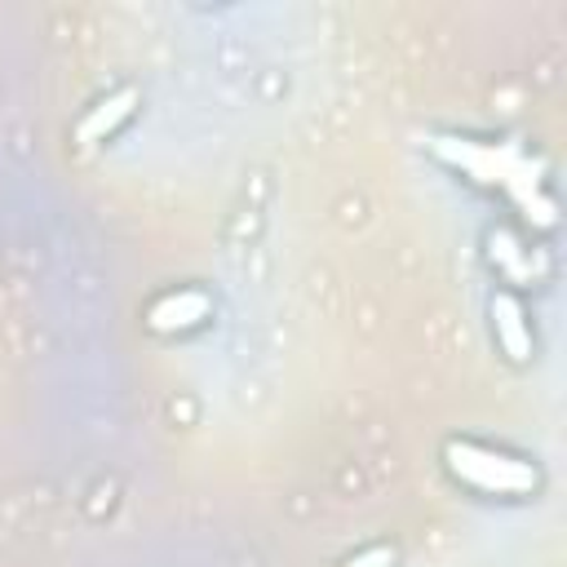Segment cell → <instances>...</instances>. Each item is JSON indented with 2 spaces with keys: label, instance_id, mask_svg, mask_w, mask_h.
I'll list each match as a JSON object with an SVG mask.
<instances>
[{
  "label": "cell",
  "instance_id": "obj_1",
  "mask_svg": "<svg viewBox=\"0 0 567 567\" xmlns=\"http://www.w3.org/2000/svg\"><path fill=\"white\" fill-rule=\"evenodd\" d=\"M430 155L439 164H447L452 173H461L465 182L501 195L505 204H514L532 226L554 230L558 226V204L549 195V182L540 173V164L532 159V151L514 137H474V133H434Z\"/></svg>",
  "mask_w": 567,
  "mask_h": 567
},
{
  "label": "cell",
  "instance_id": "obj_2",
  "mask_svg": "<svg viewBox=\"0 0 567 567\" xmlns=\"http://www.w3.org/2000/svg\"><path fill=\"white\" fill-rule=\"evenodd\" d=\"M439 461L456 487L492 501H527L545 483L536 456L487 443V439H470V434H447L439 447Z\"/></svg>",
  "mask_w": 567,
  "mask_h": 567
},
{
  "label": "cell",
  "instance_id": "obj_3",
  "mask_svg": "<svg viewBox=\"0 0 567 567\" xmlns=\"http://www.w3.org/2000/svg\"><path fill=\"white\" fill-rule=\"evenodd\" d=\"M487 328H492V341L505 354V363L527 368L536 359V323H532L527 301L514 288H496L487 297Z\"/></svg>",
  "mask_w": 567,
  "mask_h": 567
},
{
  "label": "cell",
  "instance_id": "obj_4",
  "mask_svg": "<svg viewBox=\"0 0 567 567\" xmlns=\"http://www.w3.org/2000/svg\"><path fill=\"white\" fill-rule=\"evenodd\" d=\"M146 328L155 337H186V332H199L208 319H213V297L199 288V284H182V288H168L159 292L151 306H146Z\"/></svg>",
  "mask_w": 567,
  "mask_h": 567
},
{
  "label": "cell",
  "instance_id": "obj_5",
  "mask_svg": "<svg viewBox=\"0 0 567 567\" xmlns=\"http://www.w3.org/2000/svg\"><path fill=\"white\" fill-rule=\"evenodd\" d=\"M137 106H142V89L137 84H120V89H111V93H102L93 106H84V115L75 120V142L80 146H102V142H111L133 115H137Z\"/></svg>",
  "mask_w": 567,
  "mask_h": 567
},
{
  "label": "cell",
  "instance_id": "obj_6",
  "mask_svg": "<svg viewBox=\"0 0 567 567\" xmlns=\"http://www.w3.org/2000/svg\"><path fill=\"white\" fill-rule=\"evenodd\" d=\"M487 261H492V270L501 275L505 288L527 284V279L536 275V270H532V248H527V239L514 235L509 226H492V230H487Z\"/></svg>",
  "mask_w": 567,
  "mask_h": 567
},
{
  "label": "cell",
  "instance_id": "obj_7",
  "mask_svg": "<svg viewBox=\"0 0 567 567\" xmlns=\"http://www.w3.org/2000/svg\"><path fill=\"white\" fill-rule=\"evenodd\" d=\"M399 563V554H394V545H385V540H377V545H363V549H354L341 567H394Z\"/></svg>",
  "mask_w": 567,
  "mask_h": 567
}]
</instances>
